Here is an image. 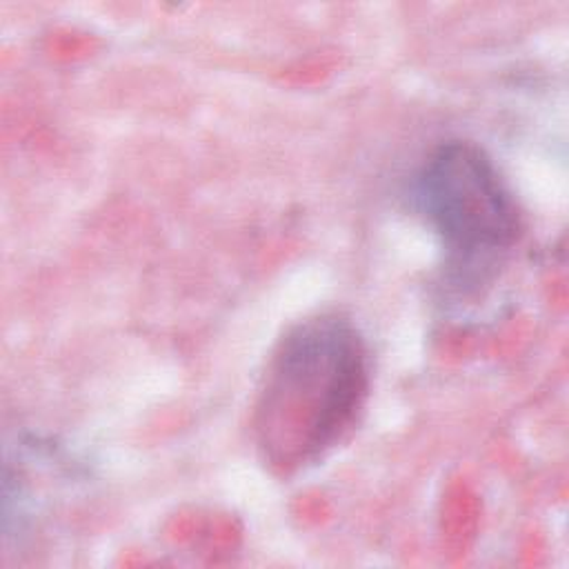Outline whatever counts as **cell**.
<instances>
[{
    "mask_svg": "<svg viewBox=\"0 0 569 569\" xmlns=\"http://www.w3.org/2000/svg\"><path fill=\"white\" fill-rule=\"evenodd\" d=\"M369 393V351L340 313L296 322L273 349L253 411L262 460L293 473L325 458L358 422Z\"/></svg>",
    "mask_w": 569,
    "mask_h": 569,
    "instance_id": "cell-1",
    "label": "cell"
},
{
    "mask_svg": "<svg viewBox=\"0 0 569 569\" xmlns=\"http://www.w3.org/2000/svg\"><path fill=\"white\" fill-rule=\"evenodd\" d=\"M411 191L451 267L467 278L498 262L520 236L516 198L491 156L476 142L438 144L418 169Z\"/></svg>",
    "mask_w": 569,
    "mask_h": 569,
    "instance_id": "cell-2",
    "label": "cell"
}]
</instances>
